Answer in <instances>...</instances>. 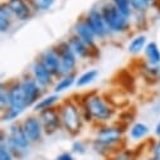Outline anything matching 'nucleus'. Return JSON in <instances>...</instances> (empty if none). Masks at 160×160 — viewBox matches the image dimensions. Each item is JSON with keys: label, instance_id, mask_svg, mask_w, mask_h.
<instances>
[{"label": "nucleus", "instance_id": "nucleus-1", "mask_svg": "<svg viewBox=\"0 0 160 160\" xmlns=\"http://www.w3.org/2000/svg\"><path fill=\"white\" fill-rule=\"evenodd\" d=\"M81 106L91 115L93 121L100 124H106L111 121L116 115V108L102 95L96 92L87 93L82 98Z\"/></svg>", "mask_w": 160, "mask_h": 160}, {"label": "nucleus", "instance_id": "nucleus-2", "mask_svg": "<svg viewBox=\"0 0 160 160\" xmlns=\"http://www.w3.org/2000/svg\"><path fill=\"white\" fill-rule=\"evenodd\" d=\"M124 134L125 128L120 125H103L97 130L92 146L97 152L108 155L124 140Z\"/></svg>", "mask_w": 160, "mask_h": 160}, {"label": "nucleus", "instance_id": "nucleus-3", "mask_svg": "<svg viewBox=\"0 0 160 160\" xmlns=\"http://www.w3.org/2000/svg\"><path fill=\"white\" fill-rule=\"evenodd\" d=\"M58 110L61 113L63 129L71 136H76L81 132L85 122L82 116V106H79L76 101L69 98V100H64L59 105Z\"/></svg>", "mask_w": 160, "mask_h": 160}, {"label": "nucleus", "instance_id": "nucleus-4", "mask_svg": "<svg viewBox=\"0 0 160 160\" xmlns=\"http://www.w3.org/2000/svg\"><path fill=\"white\" fill-rule=\"evenodd\" d=\"M101 13L103 15V19L107 24V28L110 33L115 34H122L129 32L130 29V19L126 18L124 14L120 13L111 2L105 3L101 8Z\"/></svg>", "mask_w": 160, "mask_h": 160}, {"label": "nucleus", "instance_id": "nucleus-5", "mask_svg": "<svg viewBox=\"0 0 160 160\" xmlns=\"http://www.w3.org/2000/svg\"><path fill=\"white\" fill-rule=\"evenodd\" d=\"M38 117H39V120H41V122L43 125L46 135H53L57 131H59L61 129H63L59 110L56 108V107H52V108H48V110L39 112Z\"/></svg>", "mask_w": 160, "mask_h": 160}, {"label": "nucleus", "instance_id": "nucleus-6", "mask_svg": "<svg viewBox=\"0 0 160 160\" xmlns=\"http://www.w3.org/2000/svg\"><path fill=\"white\" fill-rule=\"evenodd\" d=\"M86 20L90 24L91 29L93 30V33L96 34L97 39H105L107 38V35L110 34V30L107 28V24L103 19V15L101 13V9L98 8H92L88 10V13L86 14Z\"/></svg>", "mask_w": 160, "mask_h": 160}, {"label": "nucleus", "instance_id": "nucleus-7", "mask_svg": "<svg viewBox=\"0 0 160 160\" xmlns=\"http://www.w3.org/2000/svg\"><path fill=\"white\" fill-rule=\"evenodd\" d=\"M58 54H59V58H61V63H62V69H63V73L64 74H68V73H72V72H76V67H77V56L74 54L73 49L71 48L68 41H64V42H61L58 43V46L56 47Z\"/></svg>", "mask_w": 160, "mask_h": 160}, {"label": "nucleus", "instance_id": "nucleus-8", "mask_svg": "<svg viewBox=\"0 0 160 160\" xmlns=\"http://www.w3.org/2000/svg\"><path fill=\"white\" fill-rule=\"evenodd\" d=\"M22 125H23V129L32 144L39 142L42 140V138L44 135V129H43V125L38 116H34V115L27 116L22 121Z\"/></svg>", "mask_w": 160, "mask_h": 160}, {"label": "nucleus", "instance_id": "nucleus-9", "mask_svg": "<svg viewBox=\"0 0 160 160\" xmlns=\"http://www.w3.org/2000/svg\"><path fill=\"white\" fill-rule=\"evenodd\" d=\"M22 81L24 96H25V102L28 107H33L39 100L42 98V87L38 85V82L32 77V76H25Z\"/></svg>", "mask_w": 160, "mask_h": 160}, {"label": "nucleus", "instance_id": "nucleus-10", "mask_svg": "<svg viewBox=\"0 0 160 160\" xmlns=\"http://www.w3.org/2000/svg\"><path fill=\"white\" fill-rule=\"evenodd\" d=\"M39 59L42 61V63L46 66V68L54 76V78H61L64 76L63 73V69H62V63H61V58H59V54L54 48H49L47 51H44Z\"/></svg>", "mask_w": 160, "mask_h": 160}, {"label": "nucleus", "instance_id": "nucleus-11", "mask_svg": "<svg viewBox=\"0 0 160 160\" xmlns=\"http://www.w3.org/2000/svg\"><path fill=\"white\" fill-rule=\"evenodd\" d=\"M8 91H9V108H15L20 111H25L28 108L27 102H25V96L22 86V81H14L8 85Z\"/></svg>", "mask_w": 160, "mask_h": 160}, {"label": "nucleus", "instance_id": "nucleus-12", "mask_svg": "<svg viewBox=\"0 0 160 160\" xmlns=\"http://www.w3.org/2000/svg\"><path fill=\"white\" fill-rule=\"evenodd\" d=\"M74 34L78 37V38H81L82 41L90 46L92 49L97 51V37L96 34L93 33V30L91 29L90 24L87 23L86 18H79L76 24H74Z\"/></svg>", "mask_w": 160, "mask_h": 160}, {"label": "nucleus", "instance_id": "nucleus-13", "mask_svg": "<svg viewBox=\"0 0 160 160\" xmlns=\"http://www.w3.org/2000/svg\"><path fill=\"white\" fill-rule=\"evenodd\" d=\"M32 77L38 82V85L42 88H47L53 85L54 76L46 68L41 59H37L32 66Z\"/></svg>", "mask_w": 160, "mask_h": 160}, {"label": "nucleus", "instance_id": "nucleus-14", "mask_svg": "<svg viewBox=\"0 0 160 160\" xmlns=\"http://www.w3.org/2000/svg\"><path fill=\"white\" fill-rule=\"evenodd\" d=\"M7 4L10 8L14 18L19 22H27L33 17L34 9L28 0H7Z\"/></svg>", "mask_w": 160, "mask_h": 160}, {"label": "nucleus", "instance_id": "nucleus-15", "mask_svg": "<svg viewBox=\"0 0 160 160\" xmlns=\"http://www.w3.org/2000/svg\"><path fill=\"white\" fill-rule=\"evenodd\" d=\"M68 43L78 59H88V58H93L98 54L97 51H95L90 46H87L82 39L78 38L76 34H73L68 38Z\"/></svg>", "mask_w": 160, "mask_h": 160}, {"label": "nucleus", "instance_id": "nucleus-16", "mask_svg": "<svg viewBox=\"0 0 160 160\" xmlns=\"http://www.w3.org/2000/svg\"><path fill=\"white\" fill-rule=\"evenodd\" d=\"M144 53H145V58H146L148 64L155 66V67L160 66V48H159L158 43L149 42L144 49Z\"/></svg>", "mask_w": 160, "mask_h": 160}, {"label": "nucleus", "instance_id": "nucleus-17", "mask_svg": "<svg viewBox=\"0 0 160 160\" xmlns=\"http://www.w3.org/2000/svg\"><path fill=\"white\" fill-rule=\"evenodd\" d=\"M76 81H77V73H76V72L64 74L63 77L58 78V82H57V83L54 85V87H53V92L59 95V93H62V92L69 90L73 85H76Z\"/></svg>", "mask_w": 160, "mask_h": 160}, {"label": "nucleus", "instance_id": "nucleus-18", "mask_svg": "<svg viewBox=\"0 0 160 160\" xmlns=\"http://www.w3.org/2000/svg\"><path fill=\"white\" fill-rule=\"evenodd\" d=\"M14 19L15 18H14L10 8L8 7L7 2L2 3V7H0V29H2V33H7L10 29Z\"/></svg>", "mask_w": 160, "mask_h": 160}, {"label": "nucleus", "instance_id": "nucleus-19", "mask_svg": "<svg viewBox=\"0 0 160 160\" xmlns=\"http://www.w3.org/2000/svg\"><path fill=\"white\" fill-rule=\"evenodd\" d=\"M149 134H150V128L141 121L134 122L129 129V136L134 141H140L145 139Z\"/></svg>", "mask_w": 160, "mask_h": 160}, {"label": "nucleus", "instance_id": "nucleus-20", "mask_svg": "<svg viewBox=\"0 0 160 160\" xmlns=\"http://www.w3.org/2000/svg\"><path fill=\"white\" fill-rule=\"evenodd\" d=\"M59 102V95L58 93H52V95H48L46 97H42L41 100H39L34 106H33V111L39 113L42 112L44 110H48V108H52L54 107L57 103Z\"/></svg>", "mask_w": 160, "mask_h": 160}, {"label": "nucleus", "instance_id": "nucleus-21", "mask_svg": "<svg viewBox=\"0 0 160 160\" xmlns=\"http://www.w3.org/2000/svg\"><path fill=\"white\" fill-rule=\"evenodd\" d=\"M98 77V71L95 68H91L88 71H85L83 73H81L77 77V81H76V87L77 88H83L90 86L91 83H93Z\"/></svg>", "mask_w": 160, "mask_h": 160}, {"label": "nucleus", "instance_id": "nucleus-22", "mask_svg": "<svg viewBox=\"0 0 160 160\" xmlns=\"http://www.w3.org/2000/svg\"><path fill=\"white\" fill-rule=\"evenodd\" d=\"M146 44H148L146 37L144 34H138L131 39L130 43L128 44V52L130 54H132V56H138L145 49Z\"/></svg>", "mask_w": 160, "mask_h": 160}, {"label": "nucleus", "instance_id": "nucleus-23", "mask_svg": "<svg viewBox=\"0 0 160 160\" xmlns=\"http://www.w3.org/2000/svg\"><path fill=\"white\" fill-rule=\"evenodd\" d=\"M111 3L113 4V7L121 13L124 14L126 18L131 19L134 15V9L131 5V0H111Z\"/></svg>", "mask_w": 160, "mask_h": 160}, {"label": "nucleus", "instance_id": "nucleus-24", "mask_svg": "<svg viewBox=\"0 0 160 160\" xmlns=\"http://www.w3.org/2000/svg\"><path fill=\"white\" fill-rule=\"evenodd\" d=\"M28 2L30 3L34 12H47L54 4V0H28Z\"/></svg>", "mask_w": 160, "mask_h": 160}, {"label": "nucleus", "instance_id": "nucleus-25", "mask_svg": "<svg viewBox=\"0 0 160 160\" xmlns=\"http://www.w3.org/2000/svg\"><path fill=\"white\" fill-rule=\"evenodd\" d=\"M23 113V111L20 110H15V108H7L4 111H2V121L3 122H15V120Z\"/></svg>", "mask_w": 160, "mask_h": 160}, {"label": "nucleus", "instance_id": "nucleus-26", "mask_svg": "<svg viewBox=\"0 0 160 160\" xmlns=\"http://www.w3.org/2000/svg\"><path fill=\"white\" fill-rule=\"evenodd\" d=\"M0 108L2 111L9 108V91H8V85L4 82L2 83V90H0Z\"/></svg>", "mask_w": 160, "mask_h": 160}, {"label": "nucleus", "instance_id": "nucleus-27", "mask_svg": "<svg viewBox=\"0 0 160 160\" xmlns=\"http://www.w3.org/2000/svg\"><path fill=\"white\" fill-rule=\"evenodd\" d=\"M131 5L134 9V13H148L149 12L146 0H131Z\"/></svg>", "mask_w": 160, "mask_h": 160}, {"label": "nucleus", "instance_id": "nucleus-28", "mask_svg": "<svg viewBox=\"0 0 160 160\" xmlns=\"http://www.w3.org/2000/svg\"><path fill=\"white\" fill-rule=\"evenodd\" d=\"M86 150H87V146H86V144H85L83 141H81V140H76V141L72 144V146H71V151H72L73 154H78V155H83V154L86 152Z\"/></svg>", "mask_w": 160, "mask_h": 160}, {"label": "nucleus", "instance_id": "nucleus-29", "mask_svg": "<svg viewBox=\"0 0 160 160\" xmlns=\"http://www.w3.org/2000/svg\"><path fill=\"white\" fill-rule=\"evenodd\" d=\"M0 160H15L14 155L9 150L8 145L5 142L0 144Z\"/></svg>", "mask_w": 160, "mask_h": 160}, {"label": "nucleus", "instance_id": "nucleus-30", "mask_svg": "<svg viewBox=\"0 0 160 160\" xmlns=\"http://www.w3.org/2000/svg\"><path fill=\"white\" fill-rule=\"evenodd\" d=\"M110 160H132V154L130 151H118Z\"/></svg>", "mask_w": 160, "mask_h": 160}, {"label": "nucleus", "instance_id": "nucleus-31", "mask_svg": "<svg viewBox=\"0 0 160 160\" xmlns=\"http://www.w3.org/2000/svg\"><path fill=\"white\" fill-rule=\"evenodd\" d=\"M122 113L126 115V118L124 120H120V122H124L125 125H129V124H134V120H135V112H132L131 110H124Z\"/></svg>", "mask_w": 160, "mask_h": 160}, {"label": "nucleus", "instance_id": "nucleus-32", "mask_svg": "<svg viewBox=\"0 0 160 160\" xmlns=\"http://www.w3.org/2000/svg\"><path fill=\"white\" fill-rule=\"evenodd\" d=\"M151 156L155 160H160V139L152 144V146H151Z\"/></svg>", "mask_w": 160, "mask_h": 160}, {"label": "nucleus", "instance_id": "nucleus-33", "mask_svg": "<svg viewBox=\"0 0 160 160\" xmlns=\"http://www.w3.org/2000/svg\"><path fill=\"white\" fill-rule=\"evenodd\" d=\"M146 4H148V8L149 10H156V12H160V0H146Z\"/></svg>", "mask_w": 160, "mask_h": 160}, {"label": "nucleus", "instance_id": "nucleus-34", "mask_svg": "<svg viewBox=\"0 0 160 160\" xmlns=\"http://www.w3.org/2000/svg\"><path fill=\"white\" fill-rule=\"evenodd\" d=\"M56 160H74V156L72 151H63L56 158Z\"/></svg>", "mask_w": 160, "mask_h": 160}, {"label": "nucleus", "instance_id": "nucleus-35", "mask_svg": "<svg viewBox=\"0 0 160 160\" xmlns=\"http://www.w3.org/2000/svg\"><path fill=\"white\" fill-rule=\"evenodd\" d=\"M154 134H155L156 138L160 139V121L156 122V125H155V128H154Z\"/></svg>", "mask_w": 160, "mask_h": 160}, {"label": "nucleus", "instance_id": "nucleus-36", "mask_svg": "<svg viewBox=\"0 0 160 160\" xmlns=\"http://www.w3.org/2000/svg\"><path fill=\"white\" fill-rule=\"evenodd\" d=\"M145 160H155V159H154V158H152V156H150V158H146V159H145Z\"/></svg>", "mask_w": 160, "mask_h": 160}, {"label": "nucleus", "instance_id": "nucleus-37", "mask_svg": "<svg viewBox=\"0 0 160 160\" xmlns=\"http://www.w3.org/2000/svg\"><path fill=\"white\" fill-rule=\"evenodd\" d=\"M158 81H159V82H160V74H159V77H158Z\"/></svg>", "mask_w": 160, "mask_h": 160}]
</instances>
